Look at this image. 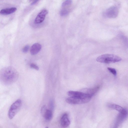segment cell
Instances as JSON below:
<instances>
[{"label":"cell","instance_id":"1","mask_svg":"<svg viewBox=\"0 0 128 128\" xmlns=\"http://www.w3.org/2000/svg\"><path fill=\"white\" fill-rule=\"evenodd\" d=\"M18 76V72L14 68L11 66L6 67L0 70V81L5 85H10L17 80Z\"/></svg>","mask_w":128,"mask_h":128},{"label":"cell","instance_id":"2","mask_svg":"<svg viewBox=\"0 0 128 128\" xmlns=\"http://www.w3.org/2000/svg\"><path fill=\"white\" fill-rule=\"evenodd\" d=\"M96 60L97 62H100L108 64L120 62L122 60V58L114 54H106L98 57Z\"/></svg>","mask_w":128,"mask_h":128},{"label":"cell","instance_id":"3","mask_svg":"<svg viewBox=\"0 0 128 128\" xmlns=\"http://www.w3.org/2000/svg\"><path fill=\"white\" fill-rule=\"evenodd\" d=\"M22 105L21 100L18 99L10 106L8 112V116L10 119H12L20 110Z\"/></svg>","mask_w":128,"mask_h":128},{"label":"cell","instance_id":"4","mask_svg":"<svg viewBox=\"0 0 128 128\" xmlns=\"http://www.w3.org/2000/svg\"><path fill=\"white\" fill-rule=\"evenodd\" d=\"M118 10L115 6H113L107 9L104 13V16L108 18H114L118 16Z\"/></svg>","mask_w":128,"mask_h":128},{"label":"cell","instance_id":"5","mask_svg":"<svg viewBox=\"0 0 128 128\" xmlns=\"http://www.w3.org/2000/svg\"><path fill=\"white\" fill-rule=\"evenodd\" d=\"M68 94L69 96L88 99L90 100L92 97L90 96L83 92L70 91L68 92Z\"/></svg>","mask_w":128,"mask_h":128},{"label":"cell","instance_id":"6","mask_svg":"<svg viewBox=\"0 0 128 128\" xmlns=\"http://www.w3.org/2000/svg\"><path fill=\"white\" fill-rule=\"evenodd\" d=\"M90 100L82 98H78L70 96L66 100L68 103L72 104H78L87 103Z\"/></svg>","mask_w":128,"mask_h":128},{"label":"cell","instance_id":"7","mask_svg":"<svg viewBox=\"0 0 128 128\" xmlns=\"http://www.w3.org/2000/svg\"><path fill=\"white\" fill-rule=\"evenodd\" d=\"M47 10L44 9L37 15L34 20V23L38 24H40L44 20L46 15L48 14Z\"/></svg>","mask_w":128,"mask_h":128},{"label":"cell","instance_id":"8","mask_svg":"<svg viewBox=\"0 0 128 128\" xmlns=\"http://www.w3.org/2000/svg\"><path fill=\"white\" fill-rule=\"evenodd\" d=\"M108 106L110 108L117 110L120 113L124 114H128V111L126 109L118 105L110 103L108 104Z\"/></svg>","mask_w":128,"mask_h":128},{"label":"cell","instance_id":"9","mask_svg":"<svg viewBox=\"0 0 128 128\" xmlns=\"http://www.w3.org/2000/svg\"><path fill=\"white\" fill-rule=\"evenodd\" d=\"M60 124L61 126L63 128H66L69 126L70 121L67 114L65 113L62 116L60 120Z\"/></svg>","mask_w":128,"mask_h":128},{"label":"cell","instance_id":"10","mask_svg":"<svg viewBox=\"0 0 128 128\" xmlns=\"http://www.w3.org/2000/svg\"><path fill=\"white\" fill-rule=\"evenodd\" d=\"M42 48L41 45L38 43H35L31 46L30 52L32 55H35L38 54L40 50Z\"/></svg>","mask_w":128,"mask_h":128},{"label":"cell","instance_id":"11","mask_svg":"<svg viewBox=\"0 0 128 128\" xmlns=\"http://www.w3.org/2000/svg\"><path fill=\"white\" fill-rule=\"evenodd\" d=\"M99 88V86H97L93 88L84 89L83 90L82 92L92 97L98 91Z\"/></svg>","mask_w":128,"mask_h":128},{"label":"cell","instance_id":"12","mask_svg":"<svg viewBox=\"0 0 128 128\" xmlns=\"http://www.w3.org/2000/svg\"><path fill=\"white\" fill-rule=\"evenodd\" d=\"M16 10V8L15 7L6 8L0 11V13L2 15H8L14 13Z\"/></svg>","mask_w":128,"mask_h":128},{"label":"cell","instance_id":"13","mask_svg":"<svg viewBox=\"0 0 128 128\" xmlns=\"http://www.w3.org/2000/svg\"><path fill=\"white\" fill-rule=\"evenodd\" d=\"M128 114H124L120 113L118 115L116 122V126L119 125L127 117Z\"/></svg>","mask_w":128,"mask_h":128},{"label":"cell","instance_id":"14","mask_svg":"<svg viewBox=\"0 0 128 128\" xmlns=\"http://www.w3.org/2000/svg\"><path fill=\"white\" fill-rule=\"evenodd\" d=\"M52 110L50 109H47L43 117L46 120L50 121L52 119Z\"/></svg>","mask_w":128,"mask_h":128},{"label":"cell","instance_id":"15","mask_svg":"<svg viewBox=\"0 0 128 128\" xmlns=\"http://www.w3.org/2000/svg\"><path fill=\"white\" fill-rule=\"evenodd\" d=\"M47 109L45 105H44L42 107L40 110V112L42 116H44Z\"/></svg>","mask_w":128,"mask_h":128},{"label":"cell","instance_id":"16","mask_svg":"<svg viewBox=\"0 0 128 128\" xmlns=\"http://www.w3.org/2000/svg\"><path fill=\"white\" fill-rule=\"evenodd\" d=\"M107 69L114 75L115 76L116 75L117 72L116 70L115 69L110 67L108 68Z\"/></svg>","mask_w":128,"mask_h":128},{"label":"cell","instance_id":"17","mask_svg":"<svg viewBox=\"0 0 128 128\" xmlns=\"http://www.w3.org/2000/svg\"><path fill=\"white\" fill-rule=\"evenodd\" d=\"M72 2V0H66L62 4V6L64 7L70 4Z\"/></svg>","mask_w":128,"mask_h":128},{"label":"cell","instance_id":"18","mask_svg":"<svg viewBox=\"0 0 128 128\" xmlns=\"http://www.w3.org/2000/svg\"><path fill=\"white\" fill-rule=\"evenodd\" d=\"M30 66L32 68L36 70H38L39 69L38 67L36 64L32 63L30 64Z\"/></svg>","mask_w":128,"mask_h":128},{"label":"cell","instance_id":"19","mask_svg":"<svg viewBox=\"0 0 128 128\" xmlns=\"http://www.w3.org/2000/svg\"><path fill=\"white\" fill-rule=\"evenodd\" d=\"M68 13V11L66 10H63L60 12V14L62 16H65L67 15Z\"/></svg>","mask_w":128,"mask_h":128},{"label":"cell","instance_id":"20","mask_svg":"<svg viewBox=\"0 0 128 128\" xmlns=\"http://www.w3.org/2000/svg\"><path fill=\"white\" fill-rule=\"evenodd\" d=\"M29 48V45H26L23 48L22 50V52L24 53H26L28 52Z\"/></svg>","mask_w":128,"mask_h":128},{"label":"cell","instance_id":"21","mask_svg":"<svg viewBox=\"0 0 128 128\" xmlns=\"http://www.w3.org/2000/svg\"><path fill=\"white\" fill-rule=\"evenodd\" d=\"M49 106L52 110H53L54 107V102L52 100H50L49 103Z\"/></svg>","mask_w":128,"mask_h":128}]
</instances>
